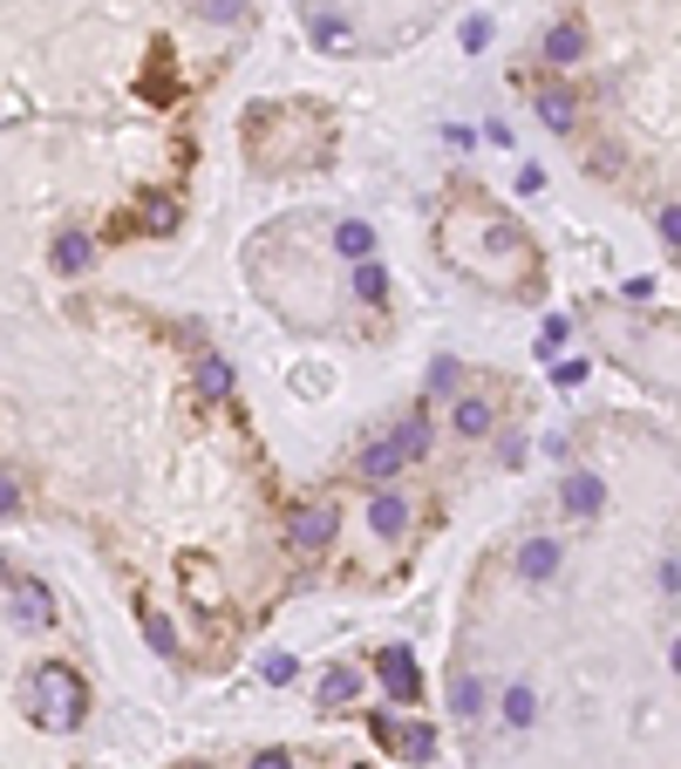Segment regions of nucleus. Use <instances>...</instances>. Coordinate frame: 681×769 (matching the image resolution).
<instances>
[{
	"label": "nucleus",
	"mask_w": 681,
	"mask_h": 769,
	"mask_svg": "<svg viewBox=\"0 0 681 769\" xmlns=\"http://www.w3.org/2000/svg\"><path fill=\"white\" fill-rule=\"evenodd\" d=\"M198 14H205V21H225V28H232V21L245 14V0H198Z\"/></svg>",
	"instance_id": "25"
},
{
	"label": "nucleus",
	"mask_w": 681,
	"mask_h": 769,
	"mask_svg": "<svg viewBox=\"0 0 681 769\" xmlns=\"http://www.w3.org/2000/svg\"><path fill=\"white\" fill-rule=\"evenodd\" d=\"M600 504H607V483L600 477H566V510L572 518H593Z\"/></svg>",
	"instance_id": "12"
},
{
	"label": "nucleus",
	"mask_w": 681,
	"mask_h": 769,
	"mask_svg": "<svg viewBox=\"0 0 681 769\" xmlns=\"http://www.w3.org/2000/svg\"><path fill=\"white\" fill-rule=\"evenodd\" d=\"M137 225H143V232H171V225H178V204H171V198H150Z\"/></svg>",
	"instance_id": "24"
},
{
	"label": "nucleus",
	"mask_w": 681,
	"mask_h": 769,
	"mask_svg": "<svg viewBox=\"0 0 681 769\" xmlns=\"http://www.w3.org/2000/svg\"><path fill=\"white\" fill-rule=\"evenodd\" d=\"M28 708L41 715L48 729H83V715H89V688L75 668H62V660H48V668H35L28 681Z\"/></svg>",
	"instance_id": "1"
},
{
	"label": "nucleus",
	"mask_w": 681,
	"mask_h": 769,
	"mask_svg": "<svg viewBox=\"0 0 681 769\" xmlns=\"http://www.w3.org/2000/svg\"><path fill=\"white\" fill-rule=\"evenodd\" d=\"M355 300L362 306H382L389 300V273L375 266V260H355Z\"/></svg>",
	"instance_id": "15"
},
{
	"label": "nucleus",
	"mask_w": 681,
	"mask_h": 769,
	"mask_svg": "<svg viewBox=\"0 0 681 769\" xmlns=\"http://www.w3.org/2000/svg\"><path fill=\"white\" fill-rule=\"evenodd\" d=\"M457 436H491V423H497V408H491V395H457Z\"/></svg>",
	"instance_id": "10"
},
{
	"label": "nucleus",
	"mask_w": 681,
	"mask_h": 769,
	"mask_svg": "<svg viewBox=\"0 0 681 769\" xmlns=\"http://www.w3.org/2000/svg\"><path fill=\"white\" fill-rule=\"evenodd\" d=\"M14 510H21V483L0 470V518H14Z\"/></svg>",
	"instance_id": "29"
},
{
	"label": "nucleus",
	"mask_w": 681,
	"mask_h": 769,
	"mask_svg": "<svg viewBox=\"0 0 681 769\" xmlns=\"http://www.w3.org/2000/svg\"><path fill=\"white\" fill-rule=\"evenodd\" d=\"M402 464H409V456H402L395 436H389V443H368V450H362V477H368V483H389Z\"/></svg>",
	"instance_id": "9"
},
{
	"label": "nucleus",
	"mask_w": 681,
	"mask_h": 769,
	"mask_svg": "<svg viewBox=\"0 0 681 769\" xmlns=\"http://www.w3.org/2000/svg\"><path fill=\"white\" fill-rule=\"evenodd\" d=\"M566 335H572L566 320H545V327H539V354H559V348H566Z\"/></svg>",
	"instance_id": "26"
},
{
	"label": "nucleus",
	"mask_w": 681,
	"mask_h": 769,
	"mask_svg": "<svg viewBox=\"0 0 681 769\" xmlns=\"http://www.w3.org/2000/svg\"><path fill=\"white\" fill-rule=\"evenodd\" d=\"M191 769H212V762H191Z\"/></svg>",
	"instance_id": "33"
},
{
	"label": "nucleus",
	"mask_w": 681,
	"mask_h": 769,
	"mask_svg": "<svg viewBox=\"0 0 681 769\" xmlns=\"http://www.w3.org/2000/svg\"><path fill=\"white\" fill-rule=\"evenodd\" d=\"M518 572L525 579H552V572H559V545H552V538H532V545L518 552Z\"/></svg>",
	"instance_id": "13"
},
{
	"label": "nucleus",
	"mask_w": 681,
	"mask_h": 769,
	"mask_svg": "<svg viewBox=\"0 0 681 769\" xmlns=\"http://www.w3.org/2000/svg\"><path fill=\"white\" fill-rule=\"evenodd\" d=\"M14 627H28V633H41V627H55V593H48L41 579H14Z\"/></svg>",
	"instance_id": "5"
},
{
	"label": "nucleus",
	"mask_w": 681,
	"mask_h": 769,
	"mask_svg": "<svg viewBox=\"0 0 681 769\" xmlns=\"http://www.w3.org/2000/svg\"><path fill=\"white\" fill-rule=\"evenodd\" d=\"M450 708H457L464 722H477V715H484V681H477V675H457V681H450Z\"/></svg>",
	"instance_id": "16"
},
{
	"label": "nucleus",
	"mask_w": 681,
	"mask_h": 769,
	"mask_svg": "<svg viewBox=\"0 0 681 769\" xmlns=\"http://www.w3.org/2000/svg\"><path fill=\"white\" fill-rule=\"evenodd\" d=\"M355 35H348V21L341 14H314V48H348Z\"/></svg>",
	"instance_id": "22"
},
{
	"label": "nucleus",
	"mask_w": 681,
	"mask_h": 769,
	"mask_svg": "<svg viewBox=\"0 0 681 769\" xmlns=\"http://www.w3.org/2000/svg\"><path fill=\"white\" fill-rule=\"evenodd\" d=\"M375 675H382V695L389 702H416L423 695V668H416L409 647H382V654H375Z\"/></svg>",
	"instance_id": "4"
},
{
	"label": "nucleus",
	"mask_w": 681,
	"mask_h": 769,
	"mask_svg": "<svg viewBox=\"0 0 681 769\" xmlns=\"http://www.w3.org/2000/svg\"><path fill=\"white\" fill-rule=\"evenodd\" d=\"M143 640H150L157 654H178V627H171L157 606H143Z\"/></svg>",
	"instance_id": "19"
},
{
	"label": "nucleus",
	"mask_w": 681,
	"mask_h": 769,
	"mask_svg": "<svg viewBox=\"0 0 681 769\" xmlns=\"http://www.w3.org/2000/svg\"><path fill=\"white\" fill-rule=\"evenodd\" d=\"M335 531H341L335 504L314 497V504H293V518H287V545H293L300 558H320L327 545H335Z\"/></svg>",
	"instance_id": "2"
},
{
	"label": "nucleus",
	"mask_w": 681,
	"mask_h": 769,
	"mask_svg": "<svg viewBox=\"0 0 681 769\" xmlns=\"http://www.w3.org/2000/svg\"><path fill=\"white\" fill-rule=\"evenodd\" d=\"M484 41H491V21H484V14H470V21H464V48L477 55V48H484Z\"/></svg>",
	"instance_id": "28"
},
{
	"label": "nucleus",
	"mask_w": 681,
	"mask_h": 769,
	"mask_svg": "<svg viewBox=\"0 0 681 769\" xmlns=\"http://www.w3.org/2000/svg\"><path fill=\"white\" fill-rule=\"evenodd\" d=\"M314 695H320V708H348V702L362 695V675H355V668H327Z\"/></svg>",
	"instance_id": "11"
},
{
	"label": "nucleus",
	"mask_w": 681,
	"mask_h": 769,
	"mask_svg": "<svg viewBox=\"0 0 681 769\" xmlns=\"http://www.w3.org/2000/svg\"><path fill=\"white\" fill-rule=\"evenodd\" d=\"M368 729H375V742H389L402 762H430V756H437V729H430V722H395V715L375 708Z\"/></svg>",
	"instance_id": "3"
},
{
	"label": "nucleus",
	"mask_w": 681,
	"mask_h": 769,
	"mask_svg": "<svg viewBox=\"0 0 681 769\" xmlns=\"http://www.w3.org/2000/svg\"><path fill=\"white\" fill-rule=\"evenodd\" d=\"M96 266V239L89 232H75V225H68V232H55V273H89Z\"/></svg>",
	"instance_id": "8"
},
{
	"label": "nucleus",
	"mask_w": 681,
	"mask_h": 769,
	"mask_svg": "<svg viewBox=\"0 0 681 769\" xmlns=\"http://www.w3.org/2000/svg\"><path fill=\"white\" fill-rule=\"evenodd\" d=\"M260 675H266L273 688H287V681H293V654H266V668H260Z\"/></svg>",
	"instance_id": "27"
},
{
	"label": "nucleus",
	"mask_w": 681,
	"mask_h": 769,
	"mask_svg": "<svg viewBox=\"0 0 681 769\" xmlns=\"http://www.w3.org/2000/svg\"><path fill=\"white\" fill-rule=\"evenodd\" d=\"M368 525H375V538H382V545H395V538L409 531V497H402V491H375Z\"/></svg>",
	"instance_id": "7"
},
{
	"label": "nucleus",
	"mask_w": 681,
	"mask_h": 769,
	"mask_svg": "<svg viewBox=\"0 0 681 769\" xmlns=\"http://www.w3.org/2000/svg\"><path fill=\"white\" fill-rule=\"evenodd\" d=\"M198 389H205V395H225V389H232V368H225L218 354H198Z\"/></svg>",
	"instance_id": "20"
},
{
	"label": "nucleus",
	"mask_w": 681,
	"mask_h": 769,
	"mask_svg": "<svg viewBox=\"0 0 681 769\" xmlns=\"http://www.w3.org/2000/svg\"><path fill=\"white\" fill-rule=\"evenodd\" d=\"M545 62L552 68L587 62V21H552V28H545Z\"/></svg>",
	"instance_id": "6"
},
{
	"label": "nucleus",
	"mask_w": 681,
	"mask_h": 769,
	"mask_svg": "<svg viewBox=\"0 0 681 769\" xmlns=\"http://www.w3.org/2000/svg\"><path fill=\"white\" fill-rule=\"evenodd\" d=\"M0 585H14V572H8V566H0Z\"/></svg>",
	"instance_id": "32"
},
{
	"label": "nucleus",
	"mask_w": 681,
	"mask_h": 769,
	"mask_svg": "<svg viewBox=\"0 0 681 769\" xmlns=\"http://www.w3.org/2000/svg\"><path fill=\"white\" fill-rule=\"evenodd\" d=\"M518 191H525V198L545 191V171H539V164H525V171H518Z\"/></svg>",
	"instance_id": "30"
},
{
	"label": "nucleus",
	"mask_w": 681,
	"mask_h": 769,
	"mask_svg": "<svg viewBox=\"0 0 681 769\" xmlns=\"http://www.w3.org/2000/svg\"><path fill=\"white\" fill-rule=\"evenodd\" d=\"M532 715H539L532 688H512V695H504V722H512V729H532Z\"/></svg>",
	"instance_id": "21"
},
{
	"label": "nucleus",
	"mask_w": 681,
	"mask_h": 769,
	"mask_svg": "<svg viewBox=\"0 0 681 769\" xmlns=\"http://www.w3.org/2000/svg\"><path fill=\"white\" fill-rule=\"evenodd\" d=\"M395 443H402V456H409V464H416V456L430 450V423H423V416H409V423L395 429Z\"/></svg>",
	"instance_id": "23"
},
{
	"label": "nucleus",
	"mask_w": 681,
	"mask_h": 769,
	"mask_svg": "<svg viewBox=\"0 0 681 769\" xmlns=\"http://www.w3.org/2000/svg\"><path fill=\"white\" fill-rule=\"evenodd\" d=\"M457 389H464V362H457V354H437V362H430V395L450 402Z\"/></svg>",
	"instance_id": "17"
},
{
	"label": "nucleus",
	"mask_w": 681,
	"mask_h": 769,
	"mask_svg": "<svg viewBox=\"0 0 681 769\" xmlns=\"http://www.w3.org/2000/svg\"><path fill=\"white\" fill-rule=\"evenodd\" d=\"M252 769H293V762H287L280 749H266V756H260V762H252Z\"/></svg>",
	"instance_id": "31"
},
{
	"label": "nucleus",
	"mask_w": 681,
	"mask_h": 769,
	"mask_svg": "<svg viewBox=\"0 0 681 769\" xmlns=\"http://www.w3.org/2000/svg\"><path fill=\"white\" fill-rule=\"evenodd\" d=\"M368 245H375V225H362V218H348L335 232V252H348V260H368Z\"/></svg>",
	"instance_id": "18"
},
{
	"label": "nucleus",
	"mask_w": 681,
	"mask_h": 769,
	"mask_svg": "<svg viewBox=\"0 0 681 769\" xmlns=\"http://www.w3.org/2000/svg\"><path fill=\"white\" fill-rule=\"evenodd\" d=\"M539 116L552 123V130H572V123H579V102H572V89H539Z\"/></svg>",
	"instance_id": "14"
}]
</instances>
